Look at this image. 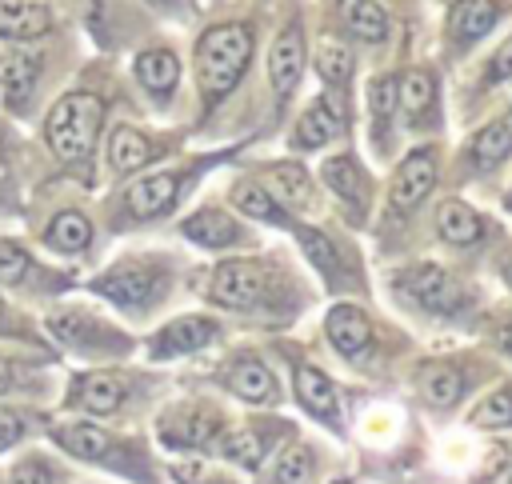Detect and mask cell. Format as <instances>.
Wrapping results in <instances>:
<instances>
[{"label":"cell","instance_id":"cell-23","mask_svg":"<svg viewBox=\"0 0 512 484\" xmlns=\"http://www.w3.org/2000/svg\"><path fill=\"white\" fill-rule=\"evenodd\" d=\"M320 180H324L340 200H348L352 208H364V204H368V184H364V172H360V164H356L352 156H332V160H324V164H320Z\"/></svg>","mask_w":512,"mask_h":484},{"label":"cell","instance_id":"cell-24","mask_svg":"<svg viewBox=\"0 0 512 484\" xmlns=\"http://www.w3.org/2000/svg\"><path fill=\"white\" fill-rule=\"evenodd\" d=\"M180 232H184L192 244H200V248H228V244L240 236L236 220H232L228 212H220V208H204V212L188 216Z\"/></svg>","mask_w":512,"mask_h":484},{"label":"cell","instance_id":"cell-19","mask_svg":"<svg viewBox=\"0 0 512 484\" xmlns=\"http://www.w3.org/2000/svg\"><path fill=\"white\" fill-rule=\"evenodd\" d=\"M436 104V84H432V72L424 68H412L396 80V108L404 112V120L416 128V120H424Z\"/></svg>","mask_w":512,"mask_h":484},{"label":"cell","instance_id":"cell-10","mask_svg":"<svg viewBox=\"0 0 512 484\" xmlns=\"http://www.w3.org/2000/svg\"><path fill=\"white\" fill-rule=\"evenodd\" d=\"M300 72H304V36H300L296 24H288L272 40V52H268V80H272L276 100L292 96V88L300 84Z\"/></svg>","mask_w":512,"mask_h":484},{"label":"cell","instance_id":"cell-1","mask_svg":"<svg viewBox=\"0 0 512 484\" xmlns=\"http://www.w3.org/2000/svg\"><path fill=\"white\" fill-rule=\"evenodd\" d=\"M252 56V32L248 24H216L200 36L196 44V76H200V92L208 104L224 100L236 80L244 76Z\"/></svg>","mask_w":512,"mask_h":484},{"label":"cell","instance_id":"cell-21","mask_svg":"<svg viewBox=\"0 0 512 484\" xmlns=\"http://www.w3.org/2000/svg\"><path fill=\"white\" fill-rule=\"evenodd\" d=\"M508 152H512V116L484 124V128L468 140V160H472V168H480V172L496 168Z\"/></svg>","mask_w":512,"mask_h":484},{"label":"cell","instance_id":"cell-33","mask_svg":"<svg viewBox=\"0 0 512 484\" xmlns=\"http://www.w3.org/2000/svg\"><path fill=\"white\" fill-rule=\"evenodd\" d=\"M220 452H224L228 460L244 464V468H256V464L264 460V452H268V436H260V432L244 428V432H232V436L220 444Z\"/></svg>","mask_w":512,"mask_h":484},{"label":"cell","instance_id":"cell-26","mask_svg":"<svg viewBox=\"0 0 512 484\" xmlns=\"http://www.w3.org/2000/svg\"><path fill=\"white\" fill-rule=\"evenodd\" d=\"M156 156V148H152V140L144 136V132H136V128H116L112 132V140H108V160H112V168L116 172H136V168H144L148 160Z\"/></svg>","mask_w":512,"mask_h":484},{"label":"cell","instance_id":"cell-45","mask_svg":"<svg viewBox=\"0 0 512 484\" xmlns=\"http://www.w3.org/2000/svg\"><path fill=\"white\" fill-rule=\"evenodd\" d=\"M504 280H508V284H512V260H508V264H504Z\"/></svg>","mask_w":512,"mask_h":484},{"label":"cell","instance_id":"cell-35","mask_svg":"<svg viewBox=\"0 0 512 484\" xmlns=\"http://www.w3.org/2000/svg\"><path fill=\"white\" fill-rule=\"evenodd\" d=\"M8 484H60V468H56L48 456L28 452V456H20V460L12 464Z\"/></svg>","mask_w":512,"mask_h":484},{"label":"cell","instance_id":"cell-37","mask_svg":"<svg viewBox=\"0 0 512 484\" xmlns=\"http://www.w3.org/2000/svg\"><path fill=\"white\" fill-rule=\"evenodd\" d=\"M472 424H480V428H508V424H512V388H496V392L472 412Z\"/></svg>","mask_w":512,"mask_h":484},{"label":"cell","instance_id":"cell-41","mask_svg":"<svg viewBox=\"0 0 512 484\" xmlns=\"http://www.w3.org/2000/svg\"><path fill=\"white\" fill-rule=\"evenodd\" d=\"M24 432H28L24 416H20V412H12V408H0V452H8L12 444H20V440H24Z\"/></svg>","mask_w":512,"mask_h":484},{"label":"cell","instance_id":"cell-34","mask_svg":"<svg viewBox=\"0 0 512 484\" xmlns=\"http://www.w3.org/2000/svg\"><path fill=\"white\" fill-rule=\"evenodd\" d=\"M424 396H428L432 404L448 408V404H456V400L464 396V376H460L456 368H428V376H424Z\"/></svg>","mask_w":512,"mask_h":484},{"label":"cell","instance_id":"cell-25","mask_svg":"<svg viewBox=\"0 0 512 484\" xmlns=\"http://www.w3.org/2000/svg\"><path fill=\"white\" fill-rule=\"evenodd\" d=\"M496 20V4L492 0H456L448 8V32L456 44H468V40H480Z\"/></svg>","mask_w":512,"mask_h":484},{"label":"cell","instance_id":"cell-38","mask_svg":"<svg viewBox=\"0 0 512 484\" xmlns=\"http://www.w3.org/2000/svg\"><path fill=\"white\" fill-rule=\"evenodd\" d=\"M316 72H320L328 84L352 80V52L340 48V44H324V48L316 52Z\"/></svg>","mask_w":512,"mask_h":484},{"label":"cell","instance_id":"cell-44","mask_svg":"<svg viewBox=\"0 0 512 484\" xmlns=\"http://www.w3.org/2000/svg\"><path fill=\"white\" fill-rule=\"evenodd\" d=\"M504 348H508V356H512V328L504 332Z\"/></svg>","mask_w":512,"mask_h":484},{"label":"cell","instance_id":"cell-5","mask_svg":"<svg viewBox=\"0 0 512 484\" xmlns=\"http://www.w3.org/2000/svg\"><path fill=\"white\" fill-rule=\"evenodd\" d=\"M92 288H96L100 296H108L112 304H120V308H144V304L156 300V292H160V276H156L152 264L124 260V264L108 268L104 276H96Z\"/></svg>","mask_w":512,"mask_h":484},{"label":"cell","instance_id":"cell-9","mask_svg":"<svg viewBox=\"0 0 512 484\" xmlns=\"http://www.w3.org/2000/svg\"><path fill=\"white\" fill-rule=\"evenodd\" d=\"M124 380L116 372H84L68 388V408L88 412V416H112L124 404Z\"/></svg>","mask_w":512,"mask_h":484},{"label":"cell","instance_id":"cell-4","mask_svg":"<svg viewBox=\"0 0 512 484\" xmlns=\"http://www.w3.org/2000/svg\"><path fill=\"white\" fill-rule=\"evenodd\" d=\"M264 296H268V272L256 260H228L212 276V300L224 308L248 312L256 304H264Z\"/></svg>","mask_w":512,"mask_h":484},{"label":"cell","instance_id":"cell-27","mask_svg":"<svg viewBox=\"0 0 512 484\" xmlns=\"http://www.w3.org/2000/svg\"><path fill=\"white\" fill-rule=\"evenodd\" d=\"M336 132H340V116H336V108H332L328 100H312V104L304 108V116L296 120V144H300V148H320V144H328Z\"/></svg>","mask_w":512,"mask_h":484},{"label":"cell","instance_id":"cell-3","mask_svg":"<svg viewBox=\"0 0 512 484\" xmlns=\"http://www.w3.org/2000/svg\"><path fill=\"white\" fill-rule=\"evenodd\" d=\"M396 288H400L404 300H412V304H420L424 312H436V316H452L464 304L460 284L444 268H436V264H416V268L400 272Z\"/></svg>","mask_w":512,"mask_h":484},{"label":"cell","instance_id":"cell-42","mask_svg":"<svg viewBox=\"0 0 512 484\" xmlns=\"http://www.w3.org/2000/svg\"><path fill=\"white\" fill-rule=\"evenodd\" d=\"M488 80H512V36L500 44V52L492 56V68H488Z\"/></svg>","mask_w":512,"mask_h":484},{"label":"cell","instance_id":"cell-31","mask_svg":"<svg viewBox=\"0 0 512 484\" xmlns=\"http://www.w3.org/2000/svg\"><path fill=\"white\" fill-rule=\"evenodd\" d=\"M232 204H236V212H244V216H252V220L288 224V220H284V208H280V204L268 196V188L256 184V180H240V184L232 188Z\"/></svg>","mask_w":512,"mask_h":484},{"label":"cell","instance_id":"cell-7","mask_svg":"<svg viewBox=\"0 0 512 484\" xmlns=\"http://www.w3.org/2000/svg\"><path fill=\"white\" fill-rule=\"evenodd\" d=\"M432 184H436V152H432V148H416V152H408V156L400 160V168L392 172L388 196H392V204H396L400 212H408V208H416V204L432 192Z\"/></svg>","mask_w":512,"mask_h":484},{"label":"cell","instance_id":"cell-32","mask_svg":"<svg viewBox=\"0 0 512 484\" xmlns=\"http://www.w3.org/2000/svg\"><path fill=\"white\" fill-rule=\"evenodd\" d=\"M296 236H300V248H304V256L336 284L340 280V256H336V248H332V240L324 236V232H316V228H296Z\"/></svg>","mask_w":512,"mask_h":484},{"label":"cell","instance_id":"cell-13","mask_svg":"<svg viewBox=\"0 0 512 484\" xmlns=\"http://www.w3.org/2000/svg\"><path fill=\"white\" fill-rule=\"evenodd\" d=\"M176 192H180V176H172V172H152V176H140V180L128 184L124 204H128V212H132L136 220H152V216H160V212L172 208Z\"/></svg>","mask_w":512,"mask_h":484},{"label":"cell","instance_id":"cell-2","mask_svg":"<svg viewBox=\"0 0 512 484\" xmlns=\"http://www.w3.org/2000/svg\"><path fill=\"white\" fill-rule=\"evenodd\" d=\"M100 124H104L100 96H92V92H68V96H60L52 104V112L44 120V136H48V148L64 164H80V160H88Z\"/></svg>","mask_w":512,"mask_h":484},{"label":"cell","instance_id":"cell-30","mask_svg":"<svg viewBox=\"0 0 512 484\" xmlns=\"http://www.w3.org/2000/svg\"><path fill=\"white\" fill-rule=\"evenodd\" d=\"M264 188H268V196L276 204H288V208H300L312 196V180H308V172L300 164H276L272 168V180Z\"/></svg>","mask_w":512,"mask_h":484},{"label":"cell","instance_id":"cell-39","mask_svg":"<svg viewBox=\"0 0 512 484\" xmlns=\"http://www.w3.org/2000/svg\"><path fill=\"white\" fill-rule=\"evenodd\" d=\"M368 104H372V120H376V136L388 128V116L396 108V80L392 76H376L368 88Z\"/></svg>","mask_w":512,"mask_h":484},{"label":"cell","instance_id":"cell-43","mask_svg":"<svg viewBox=\"0 0 512 484\" xmlns=\"http://www.w3.org/2000/svg\"><path fill=\"white\" fill-rule=\"evenodd\" d=\"M16 380H20V372H16V364L0 356V396H4V392H12V388H16Z\"/></svg>","mask_w":512,"mask_h":484},{"label":"cell","instance_id":"cell-11","mask_svg":"<svg viewBox=\"0 0 512 484\" xmlns=\"http://www.w3.org/2000/svg\"><path fill=\"white\" fill-rule=\"evenodd\" d=\"M324 332H328L332 348L348 360H360L372 348V324L356 304H332L328 320H324Z\"/></svg>","mask_w":512,"mask_h":484},{"label":"cell","instance_id":"cell-12","mask_svg":"<svg viewBox=\"0 0 512 484\" xmlns=\"http://www.w3.org/2000/svg\"><path fill=\"white\" fill-rule=\"evenodd\" d=\"M212 340H216V320H208V316H180V320L164 324L152 336V356L156 360L184 356V352H196V348H204Z\"/></svg>","mask_w":512,"mask_h":484},{"label":"cell","instance_id":"cell-18","mask_svg":"<svg viewBox=\"0 0 512 484\" xmlns=\"http://www.w3.org/2000/svg\"><path fill=\"white\" fill-rule=\"evenodd\" d=\"M296 396H300V404H304L312 416H320V420H328V424H336V420H340L336 388H332V380H328L320 368L304 364V368L296 372Z\"/></svg>","mask_w":512,"mask_h":484},{"label":"cell","instance_id":"cell-40","mask_svg":"<svg viewBox=\"0 0 512 484\" xmlns=\"http://www.w3.org/2000/svg\"><path fill=\"white\" fill-rule=\"evenodd\" d=\"M28 272H32L28 252L12 240H0V284H24Z\"/></svg>","mask_w":512,"mask_h":484},{"label":"cell","instance_id":"cell-17","mask_svg":"<svg viewBox=\"0 0 512 484\" xmlns=\"http://www.w3.org/2000/svg\"><path fill=\"white\" fill-rule=\"evenodd\" d=\"M136 80L156 96V100H168L176 80H180V60L168 52V48H148L136 56Z\"/></svg>","mask_w":512,"mask_h":484},{"label":"cell","instance_id":"cell-8","mask_svg":"<svg viewBox=\"0 0 512 484\" xmlns=\"http://www.w3.org/2000/svg\"><path fill=\"white\" fill-rule=\"evenodd\" d=\"M160 436L168 444H180V448H220L224 424L208 408H184V412H172L160 420Z\"/></svg>","mask_w":512,"mask_h":484},{"label":"cell","instance_id":"cell-16","mask_svg":"<svg viewBox=\"0 0 512 484\" xmlns=\"http://www.w3.org/2000/svg\"><path fill=\"white\" fill-rule=\"evenodd\" d=\"M36 72H40V56L36 52H12V56L0 60V96H4L8 108H20L32 96Z\"/></svg>","mask_w":512,"mask_h":484},{"label":"cell","instance_id":"cell-14","mask_svg":"<svg viewBox=\"0 0 512 484\" xmlns=\"http://www.w3.org/2000/svg\"><path fill=\"white\" fill-rule=\"evenodd\" d=\"M52 28V8L44 0H0V36H40Z\"/></svg>","mask_w":512,"mask_h":484},{"label":"cell","instance_id":"cell-15","mask_svg":"<svg viewBox=\"0 0 512 484\" xmlns=\"http://www.w3.org/2000/svg\"><path fill=\"white\" fill-rule=\"evenodd\" d=\"M52 440H56L64 452L80 456V460H108V456H112V436H108L104 428H96V424H84V420L56 424V428H52Z\"/></svg>","mask_w":512,"mask_h":484},{"label":"cell","instance_id":"cell-28","mask_svg":"<svg viewBox=\"0 0 512 484\" xmlns=\"http://www.w3.org/2000/svg\"><path fill=\"white\" fill-rule=\"evenodd\" d=\"M436 232H440L448 244L468 248V244L480 240V220H476V212H472L468 204H460V200H444L440 212H436Z\"/></svg>","mask_w":512,"mask_h":484},{"label":"cell","instance_id":"cell-6","mask_svg":"<svg viewBox=\"0 0 512 484\" xmlns=\"http://www.w3.org/2000/svg\"><path fill=\"white\" fill-rule=\"evenodd\" d=\"M48 328L56 332V340H64L68 348H80V352H124L128 348L124 332L108 328L104 320H96V316H88L80 308L48 316Z\"/></svg>","mask_w":512,"mask_h":484},{"label":"cell","instance_id":"cell-46","mask_svg":"<svg viewBox=\"0 0 512 484\" xmlns=\"http://www.w3.org/2000/svg\"><path fill=\"white\" fill-rule=\"evenodd\" d=\"M508 208H512V192H508Z\"/></svg>","mask_w":512,"mask_h":484},{"label":"cell","instance_id":"cell-22","mask_svg":"<svg viewBox=\"0 0 512 484\" xmlns=\"http://www.w3.org/2000/svg\"><path fill=\"white\" fill-rule=\"evenodd\" d=\"M336 16L356 40L376 44V40L388 36V16H384V8L376 0H336Z\"/></svg>","mask_w":512,"mask_h":484},{"label":"cell","instance_id":"cell-29","mask_svg":"<svg viewBox=\"0 0 512 484\" xmlns=\"http://www.w3.org/2000/svg\"><path fill=\"white\" fill-rule=\"evenodd\" d=\"M44 244L56 248V252H64V256L84 252V248L92 244V224H88V216H84V212H60V216L44 228Z\"/></svg>","mask_w":512,"mask_h":484},{"label":"cell","instance_id":"cell-20","mask_svg":"<svg viewBox=\"0 0 512 484\" xmlns=\"http://www.w3.org/2000/svg\"><path fill=\"white\" fill-rule=\"evenodd\" d=\"M228 388H232L240 400H248V404H268V400H276V380H272V372H268L260 360H252V356H240V360L228 368Z\"/></svg>","mask_w":512,"mask_h":484},{"label":"cell","instance_id":"cell-36","mask_svg":"<svg viewBox=\"0 0 512 484\" xmlns=\"http://www.w3.org/2000/svg\"><path fill=\"white\" fill-rule=\"evenodd\" d=\"M276 484H312V452L304 444H288L280 452Z\"/></svg>","mask_w":512,"mask_h":484},{"label":"cell","instance_id":"cell-47","mask_svg":"<svg viewBox=\"0 0 512 484\" xmlns=\"http://www.w3.org/2000/svg\"><path fill=\"white\" fill-rule=\"evenodd\" d=\"M0 316H4V300H0Z\"/></svg>","mask_w":512,"mask_h":484}]
</instances>
